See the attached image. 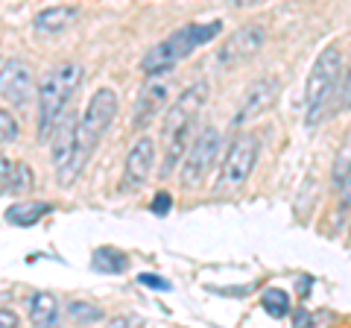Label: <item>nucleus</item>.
<instances>
[{
	"label": "nucleus",
	"instance_id": "29",
	"mask_svg": "<svg viewBox=\"0 0 351 328\" xmlns=\"http://www.w3.org/2000/svg\"><path fill=\"white\" fill-rule=\"evenodd\" d=\"M106 328H132V323L126 320V316H114V320H108Z\"/></svg>",
	"mask_w": 351,
	"mask_h": 328
},
{
	"label": "nucleus",
	"instance_id": "1",
	"mask_svg": "<svg viewBox=\"0 0 351 328\" xmlns=\"http://www.w3.org/2000/svg\"><path fill=\"white\" fill-rule=\"evenodd\" d=\"M208 103V82H193L188 85L179 97H176L173 108L164 117V126H161V138H164V167H161V176H170L173 167L179 164V159L188 152L193 135V126H196V117H199L202 106Z\"/></svg>",
	"mask_w": 351,
	"mask_h": 328
},
{
	"label": "nucleus",
	"instance_id": "23",
	"mask_svg": "<svg viewBox=\"0 0 351 328\" xmlns=\"http://www.w3.org/2000/svg\"><path fill=\"white\" fill-rule=\"evenodd\" d=\"M170 205H173V196L167 194V191H161L156 200H152V214H158V217H164L170 211Z\"/></svg>",
	"mask_w": 351,
	"mask_h": 328
},
{
	"label": "nucleus",
	"instance_id": "3",
	"mask_svg": "<svg viewBox=\"0 0 351 328\" xmlns=\"http://www.w3.org/2000/svg\"><path fill=\"white\" fill-rule=\"evenodd\" d=\"M82 82V68L76 62H64L53 68L38 85V135L47 141L53 135L56 124L64 117V106H68L76 85Z\"/></svg>",
	"mask_w": 351,
	"mask_h": 328
},
{
	"label": "nucleus",
	"instance_id": "15",
	"mask_svg": "<svg viewBox=\"0 0 351 328\" xmlns=\"http://www.w3.org/2000/svg\"><path fill=\"white\" fill-rule=\"evenodd\" d=\"M76 15H80L76 12V6H47V9H41V12L36 15L32 27H36L38 32H44V36H56V32L71 27V21Z\"/></svg>",
	"mask_w": 351,
	"mask_h": 328
},
{
	"label": "nucleus",
	"instance_id": "25",
	"mask_svg": "<svg viewBox=\"0 0 351 328\" xmlns=\"http://www.w3.org/2000/svg\"><path fill=\"white\" fill-rule=\"evenodd\" d=\"M0 328H18V314L12 308H0Z\"/></svg>",
	"mask_w": 351,
	"mask_h": 328
},
{
	"label": "nucleus",
	"instance_id": "20",
	"mask_svg": "<svg viewBox=\"0 0 351 328\" xmlns=\"http://www.w3.org/2000/svg\"><path fill=\"white\" fill-rule=\"evenodd\" d=\"M68 314H71V320L76 325H91V323H97L103 316L100 308H94V305H88V302H73L68 308Z\"/></svg>",
	"mask_w": 351,
	"mask_h": 328
},
{
	"label": "nucleus",
	"instance_id": "5",
	"mask_svg": "<svg viewBox=\"0 0 351 328\" xmlns=\"http://www.w3.org/2000/svg\"><path fill=\"white\" fill-rule=\"evenodd\" d=\"M339 73H343V53L337 45L325 47L319 53V59L313 62L311 76H307L304 85V108H307V126H316L322 120L325 103L331 100V94L339 82Z\"/></svg>",
	"mask_w": 351,
	"mask_h": 328
},
{
	"label": "nucleus",
	"instance_id": "18",
	"mask_svg": "<svg viewBox=\"0 0 351 328\" xmlns=\"http://www.w3.org/2000/svg\"><path fill=\"white\" fill-rule=\"evenodd\" d=\"M29 182H32L29 167L18 161V164H12V167H9V176H6V182H3V194H24V191H29Z\"/></svg>",
	"mask_w": 351,
	"mask_h": 328
},
{
	"label": "nucleus",
	"instance_id": "13",
	"mask_svg": "<svg viewBox=\"0 0 351 328\" xmlns=\"http://www.w3.org/2000/svg\"><path fill=\"white\" fill-rule=\"evenodd\" d=\"M167 85L164 82H147L144 89L138 91V100H135V120H132V126L135 129H144L152 124V117L161 112V106L167 103Z\"/></svg>",
	"mask_w": 351,
	"mask_h": 328
},
{
	"label": "nucleus",
	"instance_id": "16",
	"mask_svg": "<svg viewBox=\"0 0 351 328\" xmlns=\"http://www.w3.org/2000/svg\"><path fill=\"white\" fill-rule=\"evenodd\" d=\"M50 211V202H18L6 211V220L12 226H32Z\"/></svg>",
	"mask_w": 351,
	"mask_h": 328
},
{
	"label": "nucleus",
	"instance_id": "8",
	"mask_svg": "<svg viewBox=\"0 0 351 328\" xmlns=\"http://www.w3.org/2000/svg\"><path fill=\"white\" fill-rule=\"evenodd\" d=\"M263 41H267V32H263L261 24L237 27L232 36L223 41V47L217 50V65L232 68V65H237V62H246V59H252L263 47Z\"/></svg>",
	"mask_w": 351,
	"mask_h": 328
},
{
	"label": "nucleus",
	"instance_id": "11",
	"mask_svg": "<svg viewBox=\"0 0 351 328\" xmlns=\"http://www.w3.org/2000/svg\"><path fill=\"white\" fill-rule=\"evenodd\" d=\"M32 85H36V80H32V68L27 62L12 59L3 65V71H0V97L3 100H9L12 106L29 103Z\"/></svg>",
	"mask_w": 351,
	"mask_h": 328
},
{
	"label": "nucleus",
	"instance_id": "4",
	"mask_svg": "<svg viewBox=\"0 0 351 328\" xmlns=\"http://www.w3.org/2000/svg\"><path fill=\"white\" fill-rule=\"evenodd\" d=\"M117 117V94L112 89H100L85 106V115L80 120V135H76V159L71 164V173H68V185L80 176L88 156L94 152V147L100 144V138L108 132L112 120Z\"/></svg>",
	"mask_w": 351,
	"mask_h": 328
},
{
	"label": "nucleus",
	"instance_id": "19",
	"mask_svg": "<svg viewBox=\"0 0 351 328\" xmlns=\"http://www.w3.org/2000/svg\"><path fill=\"white\" fill-rule=\"evenodd\" d=\"M263 311H267L269 316H276V320H281V316L290 314V296L278 288H269L267 293H263Z\"/></svg>",
	"mask_w": 351,
	"mask_h": 328
},
{
	"label": "nucleus",
	"instance_id": "14",
	"mask_svg": "<svg viewBox=\"0 0 351 328\" xmlns=\"http://www.w3.org/2000/svg\"><path fill=\"white\" fill-rule=\"evenodd\" d=\"M62 311H59V299L53 293H36L29 299V323L36 328H59Z\"/></svg>",
	"mask_w": 351,
	"mask_h": 328
},
{
	"label": "nucleus",
	"instance_id": "28",
	"mask_svg": "<svg viewBox=\"0 0 351 328\" xmlns=\"http://www.w3.org/2000/svg\"><path fill=\"white\" fill-rule=\"evenodd\" d=\"M339 191H343V205H351V167L346 173V179L339 182Z\"/></svg>",
	"mask_w": 351,
	"mask_h": 328
},
{
	"label": "nucleus",
	"instance_id": "10",
	"mask_svg": "<svg viewBox=\"0 0 351 328\" xmlns=\"http://www.w3.org/2000/svg\"><path fill=\"white\" fill-rule=\"evenodd\" d=\"M152 167H156V141H152V138H138L135 144H132L129 156H126L120 191L135 194L138 188H144L147 179L152 176Z\"/></svg>",
	"mask_w": 351,
	"mask_h": 328
},
{
	"label": "nucleus",
	"instance_id": "12",
	"mask_svg": "<svg viewBox=\"0 0 351 328\" xmlns=\"http://www.w3.org/2000/svg\"><path fill=\"white\" fill-rule=\"evenodd\" d=\"M276 97H278V80H276V76H263V80L252 82L249 89H246V94H243V103H240V108H237V115H234L232 124L234 126H243L246 120L258 117L263 108H269L272 103H276Z\"/></svg>",
	"mask_w": 351,
	"mask_h": 328
},
{
	"label": "nucleus",
	"instance_id": "2",
	"mask_svg": "<svg viewBox=\"0 0 351 328\" xmlns=\"http://www.w3.org/2000/svg\"><path fill=\"white\" fill-rule=\"evenodd\" d=\"M223 32V24L219 21H211V24H184L182 30H176L173 36H167L161 45L149 47L141 59V68L149 76H164L167 71H173L184 56L199 47V45H208L211 38H217Z\"/></svg>",
	"mask_w": 351,
	"mask_h": 328
},
{
	"label": "nucleus",
	"instance_id": "27",
	"mask_svg": "<svg viewBox=\"0 0 351 328\" xmlns=\"http://www.w3.org/2000/svg\"><path fill=\"white\" fill-rule=\"evenodd\" d=\"M138 281L147 284V288H156V290H170V284L164 281V279H158V276H141Z\"/></svg>",
	"mask_w": 351,
	"mask_h": 328
},
{
	"label": "nucleus",
	"instance_id": "9",
	"mask_svg": "<svg viewBox=\"0 0 351 328\" xmlns=\"http://www.w3.org/2000/svg\"><path fill=\"white\" fill-rule=\"evenodd\" d=\"M76 135H80V120H76V115H64L56 124V129H53L50 159H53V167H56L59 185H68L71 164L76 159Z\"/></svg>",
	"mask_w": 351,
	"mask_h": 328
},
{
	"label": "nucleus",
	"instance_id": "7",
	"mask_svg": "<svg viewBox=\"0 0 351 328\" xmlns=\"http://www.w3.org/2000/svg\"><path fill=\"white\" fill-rule=\"evenodd\" d=\"M219 144H223V138L214 126H205L199 135L191 141L188 152H184V164H182V185L184 188H196L205 176L208 170L214 167V159L219 152Z\"/></svg>",
	"mask_w": 351,
	"mask_h": 328
},
{
	"label": "nucleus",
	"instance_id": "22",
	"mask_svg": "<svg viewBox=\"0 0 351 328\" xmlns=\"http://www.w3.org/2000/svg\"><path fill=\"white\" fill-rule=\"evenodd\" d=\"M348 167H351V135L346 138V144H343V150H339V156H337V161H334V182H337V185L346 179Z\"/></svg>",
	"mask_w": 351,
	"mask_h": 328
},
{
	"label": "nucleus",
	"instance_id": "24",
	"mask_svg": "<svg viewBox=\"0 0 351 328\" xmlns=\"http://www.w3.org/2000/svg\"><path fill=\"white\" fill-rule=\"evenodd\" d=\"M343 100H339V106L346 108V112H351V68H348V73H346V80H343Z\"/></svg>",
	"mask_w": 351,
	"mask_h": 328
},
{
	"label": "nucleus",
	"instance_id": "6",
	"mask_svg": "<svg viewBox=\"0 0 351 328\" xmlns=\"http://www.w3.org/2000/svg\"><path fill=\"white\" fill-rule=\"evenodd\" d=\"M258 138L255 135H240L232 147H228L223 167H219L217 176V191H237L240 185H246V179L252 176L258 164Z\"/></svg>",
	"mask_w": 351,
	"mask_h": 328
},
{
	"label": "nucleus",
	"instance_id": "21",
	"mask_svg": "<svg viewBox=\"0 0 351 328\" xmlns=\"http://www.w3.org/2000/svg\"><path fill=\"white\" fill-rule=\"evenodd\" d=\"M18 138V120L12 117V112L0 108V144H12Z\"/></svg>",
	"mask_w": 351,
	"mask_h": 328
},
{
	"label": "nucleus",
	"instance_id": "17",
	"mask_svg": "<svg viewBox=\"0 0 351 328\" xmlns=\"http://www.w3.org/2000/svg\"><path fill=\"white\" fill-rule=\"evenodd\" d=\"M126 255L120 253V249H112V246H106V249H97L94 253V270L97 272H123L126 270Z\"/></svg>",
	"mask_w": 351,
	"mask_h": 328
},
{
	"label": "nucleus",
	"instance_id": "26",
	"mask_svg": "<svg viewBox=\"0 0 351 328\" xmlns=\"http://www.w3.org/2000/svg\"><path fill=\"white\" fill-rule=\"evenodd\" d=\"M313 323H316V320H313V316H311V314H307V311H302V308H299V311H295V314H293V325H295V328H311Z\"/></svg>",
	"mask_w": 351,
	"mask_h": 328
}]
</instances>
